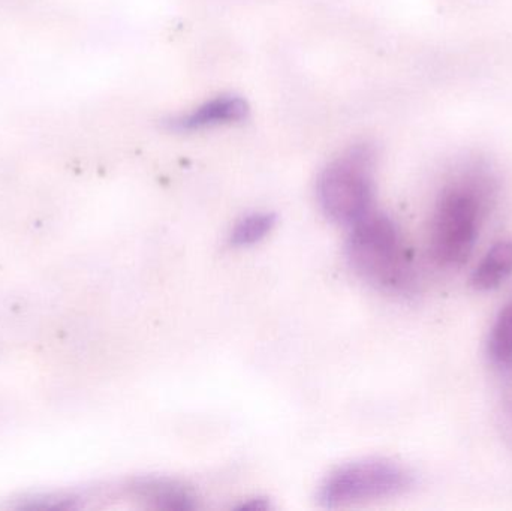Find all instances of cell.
Returning a JSON list of instances; mask_svg holds the SVG:
<instances>
[{
	"label": "cell",
	"mask_w": 512,
	"mask_h": 511,
	"mask_svg": "<svg viewBox=\"0 0 512 511\" xmlns=\"http://www.w3.org/2000/svg\"><path fill=\"white\" fill-rule=\"evenodd\" d=\"M248 116L249 104L242 96L222 95L204 102L191 113L171 117L165 122V126L174 132L203 131L215 126L242 122Z\"/></svg>",
	"instance_id": "obj_5"
},
{
	"label": "cell",
	"mask_w": 512,
	"mask_h": 511,
	"mask_svg": "<svg viewBox=\"0 0 512 511\" xmlns=\"http://www.w3.org/2000/svg\"><path fill=\"white\" fill-rule=\"evenodd\" d=\"M346 258L357 275L382 290L402 291L411 285V258L402 234L382 213L372 212L352 225Z\"/></svg>",
	"instance_id": "obj_1"
},
{
	"label": "cell",
	"mask_w": 512,
	"mask_h": 511,
	"mask_svg": "<svg viewBox=\"0 0 512 511\" xmlns=\"http://www.w3.org/2000/svg\"><path fill=\"white\" fill-rule=\"evenodd\" d=\"M375 150L357 144L337 156L319 174L316 197L330 221L351 228L375 212Z\"/></svg>",
	"instance_id": "obj_2"
},
{
	"label": "cell",
	"mask_w": 512,
	"mask_h": 511,
	"mask_svg": "<svg viewBox=\"0 0 512 511\" xmlns=\"http://www.w3.org/2000/svg\"><path fill=\"white\" fill-rule=\"evenodd\" d=\"M487 204L481 179L454 183L439 198L432 222V252L441 266L460 267L469 260Z\"/></svg>",
	"instance_id": "obj_3"
},
{
	"label": "cell",
	"mask_w": 512,
	"mask_h": 511,
	"mask_svg": "<svg viewBox=\"0 0 512 511\" xmlns=\"http://www.w3.org/2000/svg\"><path fill=\"white\" fill-rule=\"evenodd\" d=\"M276 225V216L271 213H252L237 222L231 233V245L252 246L268 236Z\"/></svg>",
	"instance_id": "obj_8"
},
{
	"label": "cell",
	"mask_w": 512,
	"mask_h": 511,
	"mask_svg": "<svg viewBox=\"0 0 512 511\" xmlns=\"http://www.w3.org/2000/svg\"><path fill=\"white\" fill-rule=\"evenodd\" d=\"M489 354L499 366L512 365V302L499 314L489 339Z\"/></svg>",
	"instance_id": "obj_9"
},
{
	"label": "cell",
	"mask_w": 512,
	"mask_h": 511,
	"mask_svg": "<svg viewBox=\"0 0 512 511\" xmlns=\"http://www.w3.org/2000/svg\"><path fill=\"white\" fill-rule=\"evenodd\" d=\"M414 479L402 465L387 459H364L343 465L319 489L318 500L327 509L381 500L402 494Z\"/></svg>",
	"instance_id": "obj_4"
},
{
	"label": "cell",
	"mask_w": 512,
	"mask_h": 511,
	"mask_svg": "<svg viewBox=\"0 0 512 511\" xmlns=\"http://www.w3.org/2000/svg\"><path fill=\"white\" fill-rule=\"evenodd\" d=\"M507 369L499 402V417H501L502 431L508 443L512 444V365L504 366Z\"/></svg>",
	"instance_id": "obj_10"
},
{
	"label": "cell",
	"mask_w": 512,
	"mask_h": 511,
	"mask_svg": "<svg viewBox=\"0 0 512 511\" xmlns=\"http://www.w3.org/2000/svg\"><path fill=\"white\" fill-rule=\"evenodd\" d=\"M135 491L155 509L188 511L197 507L191 492L171 480L146 479L135 486Z\"/></svg>",
	"instance_id": "obj_6"
},
{
	"label": "cell",
	"mask_w": 512,
	"mask_h": 511,
	"mask_svg": "<svg viewBox=\"0 0 512 511\" xmlns=\"http://www.w3.org/2000/svg\"><path fill=\"white\" fill-rule=\"evenodd\" d=\"M512 275V240L496 243L472 273V285L489 291L501 287Z\"/></svg>",
	"instance_id": "obj_7"
}]
</instances>
